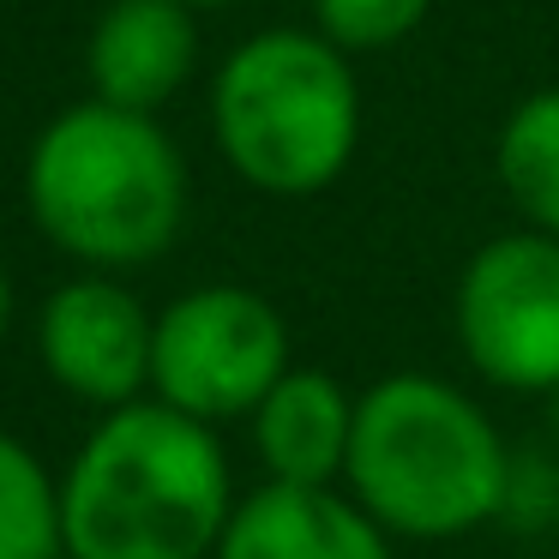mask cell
Returning <instances> with one entry per match:
<instances>
[{"label": "cell", "instance_id": "cell-8", "mask_svg": "<svg viewBox=\"0 0 559 559\" xmlns=\"http://www.w3.org/2000/svg\"><path fill=\"white\" fill-rule=\"evenodd\" d=\"M391 535L343 487L265 481L235 499L217 559H397Z\"/></svg>", "mask_w": 559, "mask_h": 559}, {"label": "cell", "instance_id": "cell-11", "mask_svg": "<svg viewBox=\"0 0 559 559\" xmlns=\"http://www.w3.org/2000/svg\"><path fill=\"white\" fill-rule=\"evenodd\" d=\"M493 169L523 223L559 241V91H535L511 109L493 145Z\"/></svg>", "mask_w": 559, "mask_h": 559}, {"label": "cell", "instance_id": "cell-2", "mask_svg": "<svg viewBox=\"0 0 559 559\" xmlns=\"http://www.w3.org/2000/svg\"><path fill=\"white\" fill-rule=\"evenodd\" d=\"M235 518L217 433L169 403L109 409L61 481L73 559H217Z\"/></svg>", "mask_w": 559, "mask_h": 559}, {"label": "cell", "instance_id": "cell-6", "mask_svg": "<svg viewBox=\"0 0 559 559\" xmlns=\"http://www.w3.org/2000/svg\"><path fill=\"white\" fill-rule=\"evenodd\" d=\"M457 349L493 391L554 397L559 391V241L511 229L475 247L451 301Z\"/></svg>", "mask_w": 559, "mask_h": 559}, {"label": "cell", "instance_id": "cell-17", "mask_svg": "<svg viewBox=\"0 0 559 559\" xmlns=\"http://www.w3.org/2000/svg\"><path fill=\"white\" fill-rule=\"evenodd\" d=\"M554 433H559V391H554Z\"/></svg>", "mask_w": 559, "mask_h": 559}, {"label": "cell", "instance_id": "cell-13", "mask_svg": "<svg viewBox=\"0 0 559 559\" xmlns=\"http://www.w3.org/2000/svg\"><path fill=\"white\" fill-rule=\"evenodd\" d=\"M313 7H319V37L343 55L391 49L427 13V0H313Z\"/></svg>", "mask_w": 559, "mask_h": 559}, {"label": "cell", "instance_id": "cell-14", "mask_svg": "<svg viewBox=\"0 0 559 559\" xmlns=\"http://www.w3.org/2000/svg\"><path fill=\"white\" fill-rule=\"evenodd\" d=\"M506 518L523 523V530H547V523H559V457H542V481H535V457H530V451L511 457Z\"/></svg>", "mask_w": 559, "mask_h": 559}, {"label": "cell", "instance_id": "cell-15", "mask_svg": "<svg viewBox=\"0 0 559 559\" xmlns=\"http://www.w3.org/2000/svg\"><path fill=\"white\" fill-rule=\"evenodd\" d=\"M7 319H13V289H7V271H0V337H7Z\"/></svg>", "mask_w": 559, "mask_h": 559}, {"label": "cell", "instance_id": "cell-5", "mask_svg": "<svg viewBox=\"0 0 559 559\" xmlns=\"http://www.w3.org/2000/svg\"><path fill=\"white\" fill-rule=\"evenodd\" d=\"M283 373H289V325L265 295L211 283L157 313L151 385L157 403L193 421L217 427L253 415Z\"/></svg>", "mask_w": 559, "mask_h": 559}, {"label": "cell", "instance_id": "cell-4", "mask_svg": "<svg viewBox=\"0 0 559 559\" xmlns=\"http://www.w3.org/2000/svg\"><path fill=\"white\" fill-rule=\"evenodd\" d=\"M211 127L247 187L307 199L331 187L361 139V91L349 55L307 31H265L223 61Z\"/></svg>", "mask_w": 559, "mask_h": 559}, {"label": "cell", "instance_id": "cell-12", "mask_svg": "<svg viewBox=\"0 0 559 559\" xmlns=\"http://www.w3.org/2000/svg\"><path fill=\"white\" fill-rule=\"evenodd\" d=\"M67 530H61V493L49 469L0 433V559H61Z\"/></svg>", "mask_w": 559, "mask_h": 559}, {"label": "cell", "instance_id": "cell-16", "mask_svg": "<svg viewBox=\"0 0 559 559\" xmlns=\"http://www.w3.org/2000/svg\"><path fill=\"white\" fill-rule=\"evenodd\" d=\"M187 13H199V7H229V0H181Z\"/></svg>", "mask_w": 559, "mask_h": 559}, {"label": "cell", "instance_id": "cell-10", "mask_svg": "<svg viewBox=\"0 0 559 559\" xmlns=\"http://www.w3.org/2000/svg\"><path fill=\"white\" fill-rule=\"evenodd\" d=\"M355 439V397L325 367H289L253 409V451L265 481L289 487H343Z\"/></svg>", "mask_w": 559, "mask_h": 559}, {"label": "cell", "instance_id": "cell-3", "mask_svg": "<svg viewBox=\"0 0 559 559\" xmlns=\"http://www.w3.org/2000/svg\"><path fill=\"white\" fill-rule=\"evenodd\" d=\"M31 217L85 265H145L187 217V163L151 115L79 103L43 127L25 169Z\"/></svg>", "mask_w": 559, "mask_h": 559}, {"label": "cell", "instance_id": "cell-7", "mask_svg": "<svg viewBox=\"0 0 559 559\" xmlns=\"http://www.w3.org/2000/svg\"><path fill=\"white\" fill-rule=\"evenodd\" d=\"M43 361L73 397L127 409L151 385V343L157 319L139 307L133 289L109 277H79L43 307Z\"/></svg>", "mask_w": 559, "mask_h": 559}, {"label": "cell", "instance_id": "cell-1", "mask_svg": "<svg viewBox=\"0 0 559 559\" xmlns=\"http://www.w3.org/2000/svg\"><path fill=\"white\" fill-rule=\"evenodd\" d=\"M511 457L469 391L439 373H385L355 397L343 493L391 542H463L506 518Z\"/></svg>", "mask_w": 559, "mask_h": 559}, {"label": "cell", "instance_id": "cell-9", "mask_svg": "<svg viewBox=\"0 0 559 559\" xmlns=\"http://www.w3.org/2000/svg\"><path fill=\"white\" fill-rule=\"evenodd\" d=\"M199 55L193 13L181 0H115L91 31V85L97 103L151 115L187 85Z\"/></svg>", "mask_w": 559, "mask_h": 559}]
</instances>
